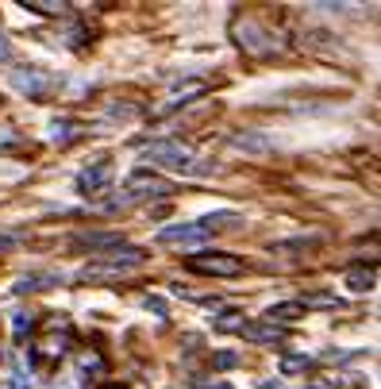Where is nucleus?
<instances>
[{"label": "nucleus", "mask_w": 381, "mask_h": 389, "mask_svg": "<svg viewBox=\"0 0 381 389\" xmlns=\"http://www.w3.org/2000/svg\"><path fill=\"white\" fill-rule=\"evenodd\" d=\"M316 243H320V239H289V243H273L270 251L273 254H308Z\"/></svg>", "instance_id": "f8f14e48"}, {"label": "nucleus", "mask_w": 381, "mask_h": 389, "mask_svg": "<svg viewBox=\"0 0 381 389\" xmlns=\"http://www.w3.org/2000/svg\"><path fill=\"white\" fill-rule=\"evenodd\" d=\"M58 281H62V274H27L15 281V293H39L43 285H58Z\"/></svg>", "instance_id": "1a4fd4ad"}, {"label": "nucleus", "mask_w": 381, "mask_h": 389, "mask_svg": "<svg viewBox=\"0 0 381 389\" xmlns=\"http://www.w3.org/2000/svg\"><path fill=\"white\" fill-rule=\"evenodd\" d=\"M297 316H304V304L301 301H285V304H273L270 312H266V324H289V320H297Z\"/></svg>", "instance_id": "6e6552de"}, {"label": "nucleus", "mask_w": 381, "mask_h": 389, "mask_svg": "<svg viewBox=\"0 0 381 389\" xmlns=\"http://www.w3.org/2000/svg\"><path fill=\"white\" fill-rule=\"evenodd\" d=\"M347 285L354 289V293H366V289H374V266H354V270H347Z\"/></svg>", "instance_id": "9b49d317"}, {"label": "nucleus", "mask_w": 381, "mask_h": 389, "mask_svg": "<svg viewBox=\"0 0 381 389\" xmlns=\"http://www.w3.org/2000/svg\"><path fill=\"white\" fill-rule=\"evenodd\" d=\"M12 85L20 89V93L35 97V101H43L46 89H51V78H43L39 70H20V73H12Z\"/></svg>", "instance_id": "39448f33"}, {"label": "nucleus", "mask_w": 381, "mask_h": 389, "mask_svg": "<svg viewBox=\"0 0 381 389\" xmlns=\"http://www.w3.org/2000/svg\"><path fill=\"white\" fill-rule=\"evenodd\" d=\"M258 389H281L278 382H262V385H258Z\"/></svg>", "instance_id": "6ab92c4d"}, {"label": "nucleus", "mask_w": 381, "mask_h": 389, "mask_svg": "<svg viewBox=\"0 0 381 389\" xmlns=\"http://www.w3.org/2000/svg\"><path fill=\"white\" fill-rule=\"evenodd\" d=\"M308 366H312V359H304V354H285L281 359V374H304Z\"/></svg>", "instance_id": "ddd939ff"}, {"label": "nucleus", "mask_w": 381, "mask_h": 389, "mask_svg": "<svg viewBox=\"0 0 381 389\" xmlns=\"http://www.w3.org/2000/svg\"><path fill=\"white\" fill-rule=\"evenodd\" d=\"M124 235L120 231H81L74 239V247H89V251H104V247H120Z\"/></svg>", "instance_id": "0eeeda50"}, {"label": "nucleus", "mask_w": 381, "mask_h": 389, "mask_svg": "<svg viewBox=\"0 0 381 389\" xmlns=\"http://www.w3.org/2000/svg\"><path fill=\"white\" fill-rule=\"evenodd\" d=\"M8 58H12V47H8V39L0 35V62H8Z\"/></svg>", "instance_id": "a211bd4d"}, {"label": "nucleus", "mask_w": 381, "mask_h": 389, "mask_svg": "<svg viewBox=\"0 0 381 389\" xmlns=\"http://www.w3.org/2000/svg\"><path fill=\"white\" fill-rule=\"evenodd\" d=\"M216 389H231V385H224V382H220V385H216Z\"/></svg>", "instance_id": "aec40b11"}, {"label": "nucleus", "mask_w": 381, "mask_h": 389, "mask_svg": "<svg viewBox=\"0 0 381 389\" xmlns=\"http://www.w3.org/2000/svg\"><path fill=\"white\" fill-rule=\"evenodd\" d=\"M4 389H27V382H23V374H8V382H4Z\"/></svg>", "instance_id": "f3484780"}, {"label": "nucleus", "mask_w": 381, "mask_h": 389, "mask_svg": "<svg viewBox=\"0 0 381 389\" xmlns=\"http://www.w3.org/2000/svg\"><path fill=\"white\" fill-rule=\"evenodd\" d=\"M150 162H158V166H174V170H185V162L193 159V151L185 143H177V139H162V143H150L147 151Z\"/></svg>", "instance_id": "f03ea898"}, {"label": "nucleus", "mask_w": 381, "mask_h": 389, "mask_svg": "<svg viewBox=\"0 0 381 389\" xmlns=\"http://www.w3.org/2000/svg\"><path fill=\"white\" fill-rule=\"evenodd\" d=\"M27 332H31V316H27V312H15V316H12V335L23 339Z\"/></svg>", "instance_id": "4468645a"}, {"label": "nucleus", "mask_w": 381, "mask_h": 389, "mask_svg": "<svg viewBox=\"0 0 381 389\" xmlns=\"http://www.w3.org/2000/svg\"><path fill=\"white\" fill-rule=\"evenodd\" d=\"M31 8H39L43 16H62L66 12V4H31Z\"/></svg>", "instance_id": "dca6fc26"}, {"label": "nucleus", "mask_w": 381, "mask_h": 389, "mask_svg": "<svg viewBox=\"0 0 381 389\" xmlns=\"http://www.w3.org/2000/svg\"><path fill=\"white\" fill-rule=\"evenodd\" d=\"M104 181H108V166L101 162V166H93V170L81 173V178H77V189H85V193H96V189H101Z\"/></svg>", "instance_id": "9d476101"}, {"label": "nucleus", "mask_w": 381, "mask_h": 389, "mask_svg": "<svg viewBox=\"0 0 381 389\" xmlns=\"http://www.w3.org/2000/svg\"><path fill=\"white\" fill-rule=\"evenodd\" d=\"M239 335L250 339V343H285V332L273 328V324H266V320H262V324H243Z\"/></svg>", "instance_id": "423d86ee"}, {"label": "nucleus", "mask_w": 381, "mask_h": 389, "mask_svg": "<svg viewBox=\"0 0 381 389\" xmlns=\"http://www.w3.org/2000/svg\"><path fill=\"white\" fill-rule=\"evenodd\" d=\"M239 354H231V351H224V354H216V359H212V366L216 370H231V366H239Z\"/></svg>", "instance_id": "2eb2a0df"}, {"label": "nucleus", "mask_w": 381, "mask_h": 389, "mask_svg": "<svg viewBox=\"0 0 381 389\" xmlns=\"http://www.w3.org/2000/svg\"><path fill=\"white\" fill-rule=\"evenodd\" d=\"M166 197L169 193V181H162V178H154V173L147 170H139V173H131V181H127V197H135V201H143V197Z\"/></svg>", "instance_id": "20e7f679"}, {"label": "nucleus", "mask_w": 381, "mask_h": 389, "mask_svg": "<svg viewBox=\"0 0 381 389\" xmlns=\"http://www.w3.org/2000/svg\"><path fill=\"white\" fill-rule=\"evenodd\" d=\"M205 239H212V235L200 228V220L177 223V228H162L158 231V243H166V247H197V243H205Z\"/></svg>", "instance_id": "7ed1b4c3"}, {"label": "nucleus", "mask_w": 381, "mask_h": 389, "mask_svg": "<svg viewBox=\"0 0 381 389\" xmlns=\"http://www.w3.org/2000/svg\"><path fill=\"white\" fill-rule=\"evenodd\" d=\"M189 270L208 274V278H239L243 274V259L224 254V251H200V254H193V259H189Z\"/></svg>", "instance_id": "f257e3e1"}, {"label": "nucleus", "mask_w": 381, "mask_h": 389, "mask_svg": "<svg viewBox=\"0 0 381 389\" xmlns=\"http://www.w3.org/2000/svg\"><path fill=\"white\" fill-rule=\"evenodd\" d=\"M104 389H120V385H104Z\"/></svg>", "instance_id": "412c9836"}]
</instances>
